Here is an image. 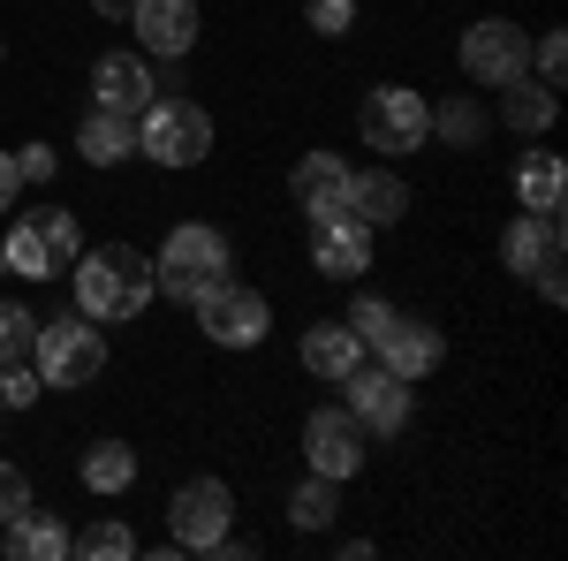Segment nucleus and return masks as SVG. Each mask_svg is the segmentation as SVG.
<instances>
[{"instance_id":"nucleus-5","label":"nucleus","mask_w":568,"mask_h":561,"mask_svg":"<svg viewBox=\"0 0 568 561\" xmlns=\"http://www.w3.org/2000/svg\"><path fill=\"white\" fill-rule=\"evenodd\" d=\"M31 372H39L45 388H91V380L106 372V334H99V319H84V311L39 319V334H31Z\"/></svg>"},{"instance_id":"nucleus-22","label":"nucleus","mask_w":568,"mask_h":561,"mask_svg":"<svg viewBox=\"0 0 568 561\" xmlns=\"http://www.w3.org/2000/svg\"><path fill=\"white\" fill-rule=\"evenodd\" d=\"M0 531H8L0 547H8L16 561H61V554H69V531H61V517H53V509H16Z\"/></svg>"},{"instance_id":"nucleus-11","label":"nucleus","mask_w":568,"mask_h":561,"mask_svg":"<svg viewBox=\"0 0 568 561\" xmlns=\"http://www.w3.org/2000/svg\"><path fill=\"white\" fill-rule=\"evenodd\" d=\"M364 455H372V448H364V425H356L342 402H326V410L304 418V463L318 478H342V485H349V478L364 471Z\"/></svg>"},{"instance_id":"nucleus-32","label":"nucleus","mask_w":568,"mask_h":561,"mask_svg":"<svg viewBox=\"0 0 568 561\" xmlns=\"http://www.w3.org/2000/svg\"><path fill=\"white\" fill-rule=\"evenodd\" d=\"M387 319H394V303H387V297H356V303H349V334H356L364 349L387 334Z\"/></svg>"},{"instance_id":"nucleus-20","label":"nucleus","mask_w":568,"mask_h":561,"mask_svg":"<svg viewBox=\"0 0 568 561\" xmlns=\"http://www.w3.org/2000/svg\"><path fill=\"white\" fill-rule=\"evenodd\" d=\"M554 114H561V91H554V84H538L530 69L500 84V122H508L516 137H546V130H554Z\"/></svg>"},{"instance_id":"nucleus-10","label":"nucleus","mask_w":568,"mask_h":561,"mask_svg":"<svg viewBox=\"0 0 568 561\" xmlns=\"http://www.w3.org/2000/svg\"><path fill=\"white\" fill-rule=\"evenodd\" d=\"M455 53H463V77H470V84H493V91L530 69V39H524V23H508V16H485V23H470Z\"/></svg>"},{"instance_id":"nucleus-29","label":"nucleus","mask_w":568,"mask_h":561,"mask_svg":"<svg viewBox=\"0 0 568 561\" xmlns=\"http://www.w3.org/2000/svg\"><path fill=\"white\" fill-rule=\"evenodd\" d=\"M45 394V380L31 372V357H16V364H0V410H31Z\"/></svg>"},{"instance_id":"nucleus-38","label":"nucleus","mask_w":568,"mask_h":561,"mask_svg":"<svg viewBox=\"0 0 568 561\" xmlns=\"http://www.w3.org/2000/svg\"><path fill=\"white\" fill-rule=\"evenodd\" d=\"M0 61H8V39H0Z\"/></svg>"},{"instance_id":"nucleus-34","label":"nucleus","mask_w":568,"mask_h":561,"mask_svg":"<svg viewBox=\"0 0 568 561\" xmlns=\"http://www.w3.org/2000/svg\"><path fill=\"white\" fill-rule=\"evenodd\" d=\"M16 509H31V478L16 471V463H0V523L16 517Z\"/></svg>"},{"instance_id":"nucleus-21","label":"nucleus","mask_w":568,"mask_h":561,"mask_svg":"<svg viewBox=\"0 0 568 561\" xmlns=\"http://www.w3.org/2000/svg\"><path fill=\"white\" fill-rule=\"evenodd\" d=\"M349 213L379 236V228H402V213H409V182L394 168H372V174H356L349 182Z\"/></svg>"},{"instance_id":"nucleus-26","label":"nucleus","mask_w":568,"mask_h":561,"mask_svg":"<svg viewBox=\"0 0 568 561\" xmlns=\"http://www.w3.org/2000/svg\"><path fill=\"white\" fill-rule=\"evenodd\" d=\"M334 517H342V478L311 471L304 485L288 493V523H296V531H334Z\"/></svg>"},{"instance_id":"nucleus-24","label":"nucleus","mask_w":568,"mask_h":561,"mask_svg":"<svg viewBox=\"0 0 568 561\" xmlns=\"http://www.w3.org/2000/svg\"><path fill=\"white\" fill-rule=\"evenodd\" d=\"M485 137H493V114H485L478 99H463V91H455V99H439V107H433V144L478 152Z\"/></svg>"},{"instance_id":"nucleus-13","label":"nucleus","mask_w":568,"mask_h":561,"mask_svg":"<svg viewBox=\"0 0 568 561\" xmlns=\"http://www.w3.org/2000/svg\"><path fill=\"white\" fill-rule=\"evenodd\" d=\"M372 357L387 364L394 380H409V388H417V380H433L439 364H447V342H439V327H433V319H417V311H394V319H387V334L372 342Z\"/></svg>"},{"instance_id":"nucleus-19","label":"nucleus","mask_w":568,"mask_h":561,"mask_svg":"<svg viewBox=\"0 0 568 561\" xmlns=\"http://www.w3.org/2000/svg\"><path fill=\"white\" fill-rule=\"evenodd\" d=\"M508 182H516V206H524V213H561L568 206V168H561L554 144H530Z\"/></svg>"},{"instance_id":"nucleus-37","label":"nucleus","mask_w":568,"mask_h":561,"mask_svg":"<svg viewBox=\"0 0 568 561\" xmlns=\"http://www.w3.org/2000/svg\"><path fill=\"white\" fill-rule=\"evenodd\" d=\"M91 16L99 23H130V0H91Z\"/></svg>"},{"instance_id":"nucleus-4","label":"nucleus","mask_w":568,"mask_h":561,"mask_svg":"<svg viewBox=\"0 0 568 561\" xmlns=\"http://www.w3.org/2000/svg\"><path fill=\"white\" fill-rule=\"evenodd\" d=\"M356 137L379 152V160H409L433 144V99L417 84H372L356 107Z\"/></svg>"},{"instance_id":"nucleus-14","label":"nucleus","mask_w":568,"mask_h":561,"mask_svg":"<svg viewBox=\"0 0 568 561\" xmlns=\"http://www.w3.org/2000/svg\"><path fill=\"white\" fill-rule=\"evenodd\" d=\"M349 182H356V168L342 152H304V160L288 168V198L304 206L311 228H326V220L349 213Z\"/></svg>"},{"instance_id":"nucleus-27","label":"nucleus","mask_w":568,"mask_h":561,"mask_svg":"<svg viewBox=\"0 0 568 561\" xmlns=\"http://www.w3.org/2000/svg\"><path fill=\"white\" fill-rule=\"evenodd\" d=\"M69 554H84V561H130L136 554V531H130V523H114V517H99L91 531L69 539Z\"/></svg>"},{"instance_id":"nucleus-18","label":"nucleus","mask_w":568,"mask_h":561,"mask_svg":"<svg viewBox=\"0 0 568 561\" xmlns=\"http://www.w3.org/2000/svg\"><path fill=\"white\" fill-rule=\"evenodd\" d=\"M304 372L311 380H326V388H342L356 364H364V342L349 334V319H318V327H304Z\"/></svg>"},{"instance_id":"nucleus-39","label":"nucleus","mask_w":568,"mask_h":561,"mask_svg":"<svg viewBox=\"0 0 568 561\" xmlns=\"http://www.w3.org/2000/svg\"><path fill=\"white\" fill-rule=\"evenodd\" d=\"M0 273H8V266H0Z\"/></svg>"},{"instance_id":"nucleus-9","label":"nucleus","mask_w":568,"mask_h":561,"mask_svg":"<svg viewBox=\"0 0 568 561\" xmlns=\"http://www.w3.org/2000/svg\"><path fill=\"white\" fill-rule=\"evenodd\" d=\"M197 311V327H205V342L213 349H258L265 327H273V303L258 289H243V281H220L205 303H190Z\"/></svg>"},{"instance_id":"nucleus-15","label":"nucleus","mask_w":568,"mask_h":561,"mask_svg":"<svg viewBox=\"0 0 568 561\" xmlns=\"http://www.w3.org/2000/svg\"><path fill=\"white\" fill-rule=\"evenodd\" d=\"M130 31L144 61H182L197 46V0H130Z\"/></svg>"},{"instance_id":"nucleus-12","label":"nucleus","mask_w":568,"mask_h":561,"mask_svg":"<svg viewBox=\"0 0 568 561\" xmlns=\"http://www.w3.org/2000/svg\"><path fill=\"white\" fill-rule=\"evenodd\" d=\"M160 99V69L136 53V46H122V53H99L91 61V107H106V114H144Z\"/></svg>"},{"instance_id":"nucleus-16","label":"nucleus","mask_w":568,"mask_h":561,"mask_svg":"<svg viewBox=\"0 0 568 561\" xmlns=\"http://www.w3.org/2000/svg\"><path fill=\"white\" fill-rule=\"evenodd\" d=\"M561 213H516L508 228H500V266L516 273V281H530L538 266H561Z\"/></svg>"},{"instance_id":"nucleus-30","label":"nucleus","mask_w":568,"mask_h":561,"mask_svg":"<svg viewBox=\"0 0 568 561\" xmlns=\"http://www.w3.org/2000/svg\"><path fill=\"white\" fill-rule=\"evenodd\" d=\"M530 77H538V84H554V91L568 84V39H561V31H546V39L530 46Z\"/></svg>"},{"instance_id":"nucleus-6","label":"nucleus","mask_w":568,"mask_h":561,"mask_svg":"<svg viewBox=\"0 0 568 561\" xmlns=\"http://www.w3.org/2000/svg\"><path fill=\"white\" fill-rule=\"evenodd\" d=\"M136 152H144L152 168H197V160L213 152V114H205L197 99H152V107L136 114Z\"/></svg>"},{"instance_id":"nucleus-1","label":"nucleus","mask_w":568,"mask_h":561,"mask_svg":"<svg viewBox=\"0 0 568 561\" xmlns=\"http://www.w3.org/2000/svg\"><path fill=\"white\" fill-rule=\"evenodd\" d=\"M69 281H77V311L99 319V327H122L136 311H152V259L136 251V243H99V251H77L69 266Z\"/></svg>"},{"instance_id":"nucleus-7","label":"nucleus","mask_w":568,"mask_h":561,"mask_svg":"<svg viewBox=\"0 0 568 561\" xmlns=\"http://www.w3.org/2000/svg\"><path fill=\"white\" fill-rule=\"evenodd\" d=\"M168 531H175V554H220V539L235 531L227 478H182L175 501H168Z\"/></svg>"},{"instance_id":"nucleus-2","label":"nucleus","mask_w":568,"mask_h":561,"mask_svg":"<svg viewBox=\"0 0 568 561\" xmlns=\"http://www.w3.org/2000/svg\"><path fill=\"white\" fill-rule=\"evenodd\" d=\"M220 281H235V251H227V236H220L213 220L168 228V243H160V259H152V289L168 303H205Z\"/></svg>"},{"instance_id":"nucleus-35","label":"nucleus","mask_w":568,"mask_h":561,"mask_svg":"<svg viewBox=\"0 0 568 561\" xmlns=\"http://www.w3.org/2000/svg\"><path fill=\"white\" fill-rule=\"evenodd\" d=\"M16 198H23V174H16V152H0V213H16Z\"/></svg>"},{"instance_id":"nucleus-33","label":"nucleus","mask_w":568,"mask_h":561,"mask_svg":"<svg viewBox=\"0 0 568 561\" xmlns=\"http://www.w3.org/2000/svg\"><path fill=\"white\" fill-rule=\"evenodd\" d=\"M53 168H61V160H53V144H23V152H16V174H23V182H53Z\"/></svg>"},{"instance_id":"nucleus-25","label":"nucleus","mask_w":568,"mask_h":561,"mask_svg":"<svg viewBox=\"0 0 568 561\" xmlns=\"http://www.w3.org/2000/svg\"><path fill=\"white\" fill-rule=\"evenodd\" d=\"M77 478H84L91 493H130L136 485V448L130 440H91L84 463H77Z\"/></svg>"},{"instance_id":"nucleus-23","label":"nucleus","mask_w":568,"mask_h":561,"mask_svg":"<svg viewBox=\"0 0 568 561\" xmlns=\"http://www.w3.org/2000/svg\"><path fill=\"white\" fill-rule=\"evenodd\" d=\"M77 152H84V168H122L136 152V122L130 114H106V107H91L84 130H77Z\"/></svg>"},{"instance_id":"nucleus-3","label":"nucleus","mask_w":568,"mask_h":561,"mask_svg":"<svg viewBox=\"0 0 568 561\" xmlns=\"http://www.w3.org/2000/svg\"><path fill=\"white\" fill-rule=\"evenodd\" d=\"M84 251V228L69 206H16L8 220V243H0V266L23 273V281H61Z\"/></svg>"},{"instance_id":"nucleus-17","label":"nucleus","mask_w":568,"mask_h":561,"mask_svg":"<svg viewBox=\"0 0 568 561\" xmlns=\"http://www.w3.org/2000/svg\"><path fill=\"white\" fill-rule=\"evenodd\" d=\"M311 266H318L326 281H364V273H372V228L356 213L311 228Z\"/></svg>"},{"instance_id":"nucleus-8","label":"nucleus","mask_w":568,"mask_h":561,"mask_svg":"<svg viewBox=\"0 0 568 561\" xmlns=\"http://www.w3.org/2000/svg\"><path fill=\"white\" fill-rule=\"evenodd\" d=\"M342 410L364 425V440H394L417 402H409V380H394L387 364H356L349 380H342Z\"/></svg>"},{"instance_id":"nucleus-36","label":"nucleus","mask_w":568,"mask_h":561,"mask_svg":"<svg viewBox=\"0 0 568 561\" xmlns=\"http://www.w3.org/2000/svg\"><path fill=\"white\" fill-rule=\"evenodd\" d=\"M530 281H538V297H546V303H561V297H568V273H561V266H538Z\"/></svg>"},{"instance_id":"nucleus-28","label":"nucleus","mask_w":568,"mask_h":561,"mask_svg":"<svg viewBox=\"0 0 568 561\" xmlns=\"http://www.w3.org/2000/svg\"><path fill=\"white\" fill-rule=\"evenodd\" d=\"M31 334H39V311L16 297H0V364H16V357H31Z\"/></svg>"},{"instance_id":"nucleus-31","label":"nucleus","mask_w":568,"mask_h":561,"mask_svg":"<svg viewBox=\"0 0 568 561\" xmlns=\"http://www.w3.org/2000/svg\"><path fill=\"white\" fill-rule=\"evenodd\" d=\"M304 23L318 31V39H349V31H356V0H311Z\"/></svg>"}]
</instances>
